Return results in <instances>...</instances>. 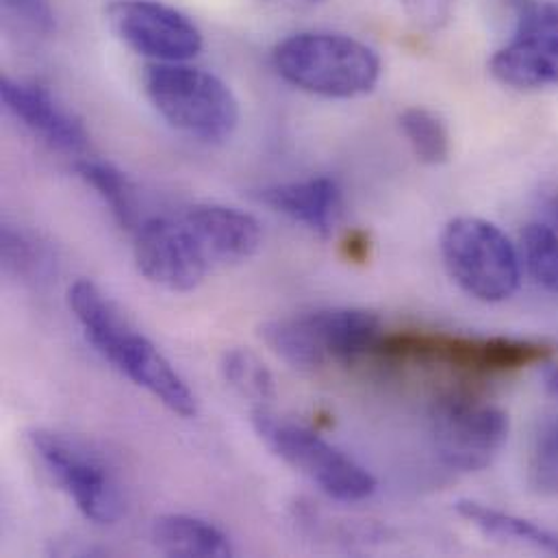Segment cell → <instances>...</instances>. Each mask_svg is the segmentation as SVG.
<instances>
[{
	"instance_id": "484cf974",
	"label": "cell",
	"mask_w": 558,
	"mask_h": 558,
	"mask_svg": "<svg viewBox=\"0 0 558 558\" xmlns=\"http://www.w3.org/2000/svg\"><path fill=\"white\" fill-rule=\"evenodd\" d=\"M544 214H546V225H550L553 229L558 231V190L550 192L546 198H544Z\"/></svg>"
},
{
	"instance_id": "277c9868",
	"label": "cell",
	"mask_w": 558,
	"mask_h": 558,
	"mask_svg": "<svg viewBox=\"0 0 558 558\" xmlns=\"http://www.w3.org/2000/svg\"><path fill=\"white\" fill-rule=\"evenodd\" d=\"M259 337L284 363L300 369L330 361L352 363L376 348L380 317L365 308H322L262 324Z\"/></svg>"
},
{
	"instance_id": "5bb4252c",
	"label": "cell",
	"mask_w": 558,
	"mask_h": 558,
	"mask_svg": "<svg viewBox=\"0 0 558 558\" xmlns=\"http://www.w3.org/2000/svg\"><path fill=\"white\" fill-rule=\"evenodd\" d=\"M203 246L211 268L251 259L262 246L259 222L240 209L225 205H196L183 214Z\"/></svg>"
},
{
	"instance_id": "7a4b0ae2",
	"label": "cell",
	"mask_w": 558,
	"mask_h": 558,
	"mask_svg": "<svg viewBox=\"0 0 558 558\" xmlns=\"http://www.w3.org/2000/svg\"><path fill=\"white\" fill-rule=\"evenodd\" d=\"M280 76L317 96L356 98L380 78V59L363 41L341 33H295L272 54Z\"/></svg>"
},
{
	"instance_id": "cb8c5ba5",
	"label": "cell",
	"mask_w": 558,
	"mask_h": 558,
	"mask_svg": "<svg viewBox=\"0 0 558 558\" xmlns=\"http://www.w3.org/2000/svg\"><path fill=\"white\" fill-rule=\"evenodd\" d=\"M2 4L28 28L37 33L54 31V13L48 0H2Z\"/></svg>"
},
{
	"instance_id": "d6986e66",
	"label": "cell",
	"mask_w": 558,
	"mask_h": 558,
	"mask_svg": "<svg viewBox=\"0 0 558 558\" xmlns=\"http://www.w3.org/2000/svg\"><path fill=\"white\" fill-rule=\"evenodd\" d=\"M220 367H222L225 380L238 393L253 400L255 404L266 407L275 398V376L255 352L246 348L227 350Z\"/></svg>"
},
{
	"instance_id": "7c38bea8",
	"label": "cell",
	"mask_w": 558,
	"mask_h": 558,
	"mask_svg": "<svg viewBox=\"0 0 558 558\" xmlns=\"http://www.w3.org/2000/svg\"><path fill=\"white\" fill-rule=\"evenodd\" d=\"M137 270L168 291H192L214 270L185 218H150L135 231Z\"/></svg>"
},
{
	"instance_id": "8992f818",
	"label": "cell",
	"mask_w": 558,
	"mask_h": 558,
	"mask_svg": "<svg viewBox=\"0 0 558 558\" xmlns=\"http://www.w3.org/2000/svg\"><path fill=\"white\" fill-rule=\"evenodd\" d=\"M441 257L457 284L483 300L511 298L522 280L520 255L511 240L481 218H457L441 235Z\"/></svg>"
},
{
	"instance_id": "7402d4cb",
	"label": "cell",
	"mask_w": 558,
	"mask_h": 558,
	"mask_svg": "<svg viewBox=\"0 0 558 558\" xmlns=\"http://www.w3.org/2000/svg\"><path fill=\"white\" fill-rule=\"evenodd\" d=\"M529 481L535 492L558 496V422L537 435L529 461Z\"/></svg>"
},
{
	"instance_id": "3957f363",
	"label": "cell",
	"mask_w": 558,
	"mask_h": 558,
	"mask_svg": "<svg viewBox=\"0 0 558 558\" xmlns=\"http://www.w3.org/2000/svg\"><path fill=\"white\" fill-rule=\"evenodd\" d=\"M144 92L170 126L201 142H227L240 124L231 87L201 68L155 61L144 70Z\"/></svg>"
},
{
	"instance_id": "4fadbf2b",
	"label": "cell",
	"mask_w": 558,
	"mask_h": 558,
	"mask_svg": "<svg viewBox=\"0 0 558 558\" xmlns=\"http://www.w3.org/2000/svg\"><path fill=\"white\" fill-rule=\"evenodd\" d=\"M0 96L11 116L50 148L68 155H81L87 150L89 137L81 120L41 85L4 76L0 81Z\"/></svg>"
},
{
	"instance_id": "5b68a950",
	"label": "cell",
	"mask_w": 558,
	"mask_h": 558,
	"mask_svg": "<svg viewBox=\"0 0 558 558\" xmlns=\"http://www.w3.org/2000/svg\"><path fill=\"white\" fill-rule=\"evenodd\" d=\"M253 424L277 457L313 481L326 496L339 502H361L376 492V478L363 465L311 428L280 420L266 407L253 411Z\"/></svg>"
},
{
	"instance_id": "ffe728a7",
	"label": "cell",
	"mask_w": 558,
	"mask_h": 558,
	"mask_svg": "<svg viewBox=\"0 0 558 558\" xmlns=\"http://www.w3.org/2000/svg\"><path fill=\"white\" fill-rule=\"evenodd\" d=\"M400 129L420 161L428 166H439L448 161L450 135L435 113L411 107L400 113Z\"/></svg>"
},
{
	"instance_id": "4316f807",
	"label": "cell",
	"mask_w": 558,
	"mask_h": 558,
	"mask_svg": "<svg viewBox=\"0 0 558 558\" xmlns=\"http://www.w3.org/2000/svg\"><path fill=\"white\" fill-rule=\"evenodd\" d=\"M546 389L553 396H558V365H553V367L546 369Z\"/></svg>"
},
{
	"instance_id": "e0dca14e",
	"label": "cell",
	"mask_w": 558,
	"mask_h": 558,
	"mask_svg": "<svg viewBox=\"0 0 558 558\" xmlns=\"http://www.w3.org/2000/svg\"><path fill=\"white\" fill-rule=\"evenodd\" d=\"M457 511L487 537L502 539V542H515V544L531 546L535 550H544L548 555L558 557V533H553L535 522H529L513 513H505V511L485 507L474 500L457 502Z\"/></svg>"
},
{
	"instance_id": "44dd1931",
	"label": "cell",
	"mask_w": 558,
	"mask_h": 558,
	"mask_svg": "<svg viewBox=\"0 0 558 558\" xmlns=\"http://www.w3.org/2000/svg\"><path fill=\"white\" fill-rule=\"evenodd\" d=\"M522 251L531 275L558 293V231L546 222H531L522 231Z\"/></svg>"
},
{
	"instance_id": "52a82bcc",
	"label": "cell",
	"mask_w": 558,
	"mask_h": 558,
	"mask_svg": "<svg viewBox=\"0 0 558 558\" xmlns=\"http://www.w3.org/2000/svg\"><path fill=\"white\" fill-rule=\"evenodd\" d=\"M31 448L74 500L76 509L94 524H116L124 511L118 478L105 457L85 441L46 428L28 433Z\"/></svg>"
},
{
	"instance_id": "6da1fadb",
	"label": "cell",
	"mask_w": 558,
	"mask_h": 558,
	"mask_svg": "<svg viewBox=\"0 0 558 558\" xmlns=\"http://www.w3.org/2000/svg\"><path fill=\"white\" fill-rule=\"evenodd\" d=\"M68 302L92 345L137 387L146 389L168 411L196 415V396L161 350L137 332L122 311L89 280H76Z\"/></svg>"
},
{
	"instance_id": "9c48e42d",
	"label": "cell",
	"mask_w": 558,
	"mask_h": 558,
	"mask_svg": "<svg viewBox=\"0 0 558 558\" xmlns=\"http://www.w3.org/2000/svg\"><path fill=\"white\" fill-rule=\"evenodd\" d=\"M433 435L439 459L459 472H478L494 463L509 437L502 409L470 398H446L435 407Z\"/></svg>"
},
{
	"instance_id": "30bf717a",
	"label": "cell",
	"mask_w": 558,
	"mask_h": 558,
	"mask_svg": "<svg viewBox=\"0 0 558 558\" xmlns=\"http://www.w3.org/2000/svg\"><path fill=\"white\" fill-rule=\"evenodd\" d=\"M107 20L126 46L159 63H183L203 48L198 26L179 9L157 0H113Z\"/></svg>"
},
{
	"instance_id": "9a60e30c",
	"label": "cell",
	"mask_w": 558,
	"mask_h": 558,
	"mask_svg": "<svg viewBox=\"0 0 558 558\" xmlns=\"http://www.w3.org/2000/svg\"><path fill=\"white\" fill-rule=\"evenodd\" d=\"M257 201L319 238H330L343 214L341 190L328 177L266 187Z\"/></svg>"
},
{
	"instance_id": "603a6c76",
	"label": "cell",
	"mask_w": 558,
	"mask_h": 558,
	"mask_svg": "<svg viewBox=\"0 0 558 558\" xmlns=\"http://www.w3.org/2000/svg\"><path fill=\"white\" fill-rule=\"evenodd\" d=\"M44 251L24 233L13 231L11 227L2 229V264L15 277H39L44 272Z\"/></svg>"
},
{
	"instance_id": "2e32d148",
	"label": "cell",
	"mask_w": 558,
	"mask_h": 558,
	"mask_svg": "<svg viewBox=\"0 0 558 558\" xmlns=\"http://www.w3.org/2000/svg\"><path fill=\"white\" fill-rule=\"evenodd\" d=\"M153 544L166 557L227 558L233 557L229 537L201 518L161 515L153 524Z\"/></svg>"
},
{
	"instance_id": "ac0fdd59",
	"label": "cell",
	"mask_w": 558,
	"mask_h": 558,
	"mask_svg": "<svg viewBox=\"0 0 558 558\" xmlns=\"http://www.w3.org/2000/svg\"><path fill=\"white\" fill-rule=\"evenodd\" d=\"M76 174L102 198L122 229L133 233L140 229L142 222L135 187L116 166L96 159H81L76 161Z\"/></svg>"
},
{
	"instance_id": "8fae6325",
	"label": "cell",
	"mask_w": 558,
	"mask_h": 558,
	"mask_svg": "<svg viewBox=\"0 0 558 558\" xmlns=\"http://www.w3.org/2000/svg\"><path fill=\"white\" fill-rule=\"evenodd\" d=\"M489 70L515 89L558 85V2L524 7L513 37L492 57Z\"/></svg>"
},
{
	"instance_id": "83f0119b",
	"label": "cell",
	"mask_w": 558,
	"mask_h": 558,
	"mask_svg": "<svg viewBox=\"0 0 558 558\" xmlns=\"http://www.w3.org/2000/svg\"><path fill=\"white\" fill-rule=\"evenodd\" d=\"M311 2H317V0H311Z\"/></svg>"
},
{
	"instance_id": "d4e9b609",
	"label": "cell",
	"mask_w": 558,
	"mask_h": 558,
	"mask_svg": "<svg viewBox=\"0 0 558 558\" xmlns=\"http://www.w3.org/2000/svg\"><path fill=\"white\" fill-rule=\"evenodd\" d=\"M400 2L404 4L411 20L426 28H435L444 24L452 7V0H400Z\"/></svg>"
},
{
	"instance_id": "ba28073f",
	"label": "cell",
	"mask_w": 558,
	"mask_h": 558,
	"mask_svg": "<svg viewBox=\"0 0 558 558\" xmlns=\"http://www.w3.org/2000/svg\"><path fill=\"white\" fill-rule=\"evenodd\" d=\"M378 354L396 361L437 363L472 372H509L546 363L553 348L535 341L507 337H459L441 332H398L380 337Z\"/></svg>"
}]
</instances>
